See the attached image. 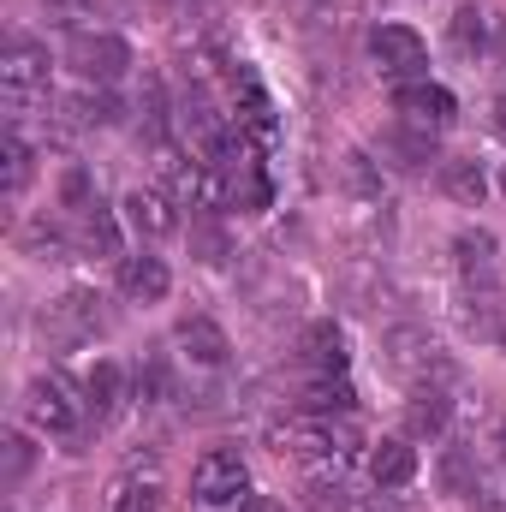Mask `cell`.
Masks as SVG:
<instances>
[{
	"label": "cell",
	"mask_w": 506,
	"mask_h": 512,
	"mask_svg": "<svg viewBox=\"0 0 506 512\" xmlns=\"http://www.w3.org/2000/svg\"><path fill=\"white\" fill-rule=\"evenodd\" d=\"M191 501H197L203 512H245L256 501L245 459H239V453H227V447L203 453V459H197V471H191Z\"/></svg>",
	"instance_id": "6da1fadb"
},
{
	"label": "cell",
	"mask_w": 506,
	"mask_h": 512,
	"mask_svg": "<svg viewBox=\"0 0 506 512\" xmlns=\"http://www.w3.org/2000/svg\"><path fill=\"white\" fill-rule=\"evenodd\" d=\"M66 66H72L84 84L114 90L131 72V42L114 36V30H72V36H66Z\"/></svg>",
	"instance_id": "7a4b0ae2"
},
{
	"label": "cell",
	"mask_w": 506,
	"mask_h": 512,
	"mask_svg": "<svg viewBox=\"0 0 506 512\" xmlns=\"http://www.w3.org/2000/svg\"><path fill=\"white\" fill-rule=\"evenodd\" d=\"M36 328H42V340L48 346H84V340H96L102 328H108V316H102V298L96 292H60V298H48L42 304V316H36Z\"/></svg>",
	"instance_id": "3957f363"
},
{
	"label": "cell",
	"mask_w": 506,
	"mask_h": 512,
	"mask_svg": "<svg viewBox=\"0 0 506 512\" xmlns=\"http://www.w3.org/2000/svg\"><path fill=\"white\" fill-rule=\"evenodd\" d=\"M381 370L405 376V382H429V376H447V358H441V340L417 322H399L381 334Z\"/></svg>",
	"instance_id": "277c9868"
},
{
	"label": "cell",
	"mask_w": 506,
	"mask_h": 512,
	"mask_svg": "<svg viewBox=\"0 0 506 512\" xmlns=\"http://www.w3.org/2000/svg\"><path fill=\"white\" fill-rule=\"evenodd\" d=\"M0 90H6V108L24 114L30 102L48 96V48L30 42V36H12L6 54H0Z\"/></svg>",
	"instance_id": "5b68a950"
},
{
	"label": "cell",
	"mask_w": 506,
	"mask_h": 512,
	"mask_svg": "<svg viewBox=\"0 0 506 512\" xmlns=\"http://www.w3.org/2000/svg\"><path fill=\"white\" fill-rule=\"evenodd\" d=\"M84 411L90 405L60 382V376H36V382L24 387V423L42 429V435H78V417Z\"/></svg>",
	"instance_id": "8992f818"
},
{
	"label": "cell",
	"mask_w": 506,
	"mask_h": 512,
	"mask_svg": "<svg viewBox=\"0 0 506 512\" xmlns=\"http://www.w3.org/2000/svg\"><path fill=\"white\" fill-rule=\"evenodd\" d=\"M370 60H376L381 78H393V84H411V78L429 72V48H423V36L405 30V24H376V30H370Z\"/></svg>",
	"instance_id": "52a82bcc"
},
{
	"label": "cell",
	"mask_w": 506,
	"mask_h": 512,
	"mask_svg": "<svg viewBox=\"0 0 506 512\" xmlns=\"http://www.w3.org/2000/svg\"><path fill=\"white\" fill-rule=\"evenodd\" d=\"M393 114H399L405 126L447 131L459 120V102H453V90H441V84H429V78H411V84H393Z\"/></svg>",
	"instance_id": "ba28073f"
},
{
	"label": "cell",
	"mask_w": 506,
	"mask_h": 512,
	"mask_svg": "<svg viewBox=\"0 0 506 512\" xmlns=\"http://www.w3.org/2000/svg\"><path fill=\"white\" fill-rule=\"evenodd\" d=\"M126 227L137 233V239H173L179 233V203L161 191V185H137L126 197Z\"/></svg>",
	"instance_id": "9c48e42d"
},
{
	"label": "cell",
	"mask_w": 506,
	"mask_h": 512,
	"mask_svg": "<svg viewBox=\"0 0 506 512\" xmlns=\"http://www.w3.org/2000/svg\"><path fill=\"white\" fill-rule=\"evenodd\" d=\"M173 340H179V352H185L197 370H221V364L233 358V340H227V328H221V322H209V316H179Z\"/></svg>",
	"instance_id": "30bf717a"
},
{
	"label": "cell",
	"mask_w": 506,
	"mask_h": 512,
	"mask_svg": "<svg viewBox=\"0 0 506 512\" xmlns=\"http://www.w3.org/2000/svg\"><path fill=\"white\" fill-rule=\"evenodd\" d=\"M453 262H459V274L471 280V286H495L501 280V239L489 233V227H465L459 239H453Z\"/></svg>",
	"instance_id": "8fae6325"
},
{
	"label": "cell",
	"mask_w": 506,
	"mask_h": 512,
	"mask_svg": "<svg viewBox=\"0 0 506 512\" xmlns=\"http://www.w3.org/2000/svg\"><path fill=\"white\" fill-rule=\"evenodd\" d=\"M120 292H126L131 304H161V298L173 292V268L149 251L120 256Z\"/></svg>",
	"instance_id": "7c38bea8"
},
{
	"label": "cell",
	"mask_w": 506,
	"mask_h": 512,
	"mask_svg": "<svg viewBox=\"0 0 506 512\" xmlns=\"http://www.w3.org/2000/svg\"><path fill=\"white\" fill-rule=\"evenodd\" d=\"M298 364L310 376H346V334L334 322H310L298 334Z\"/></svg>",
	"instance_id": "4fadbf2b"
},
{
	"label": "cell",
	"mask_w": 506,
	"mask_h": 512,
	"mask_svg": "<svg viewBox=\"0 0 506 512\" xmlns=\"http://www.w3.org/2000/svg\"><path fill=\"white\" fill-rule=\"evenodd\" d=\"M381 161H393L399 173H423L429 161H441V149H435V131H423V126H387L381 131Z\"/></svg>",
	"instance_id": "5bb4252c"
},
{
	"label": "cell",
	"mask_w": 506,
	"mask_h": 512,
	"mask_svg": "<svg viewBox=\"0 0 506 512\" xmlns=\"http://www.w3.org/2000/svg\"><path fill=\"white\" fill-rule=\"evenodd\" d=\"M447 423H453V399L429 382L411 387V399H405V435L411 441H435V435H447Z\"/></svg>",
	"instance_id": "9a60e30c"
},
{
	"label": "cell",
	"mask_w": 506,
	"mask_h": 512,
	"mask_svg": "<svg viewBox=\"0 0 506 512\" xmlns=\"http://www.w3.org/2000/svg\"><path fill=\"white\" fill-rule=\"evenodd\" d=\"M161 495H167V483H161V471L149 465H131L120 471L114 483H108V512H161Z\"/></svg>",
	"instance_id": "2e32d148"
},
{
	"label": "cell",
	"mask_w": 506,
	"mask_h": 512,
	"mask_svg": "<svg viewBox=\"0 0 506 512\" xmlns=\"http://www.w3.org/2000/svg\"><path fill=\"white\" fill-rule=\"evenodd\" d=\"M459 328H465L471 340H483V346H506V304L495 298V286H489V292L471 286V298L459 304Z\"/></svg>",
	"instance_id": "e0dca14e"
},
{
	"label": "cell",
	"mask_w": 506,
	"mask_h": 512,
	"mask_svg": "<svg viewBox=\"0 0 506 512\" xmlns=\"http://www.w3.org/2000/svg\"><path fill=\"white\" fill-rule=\"evenodd\" d=\"M72 251L78 256H120V221L102 203H90L84 215H72Z\"/></svg>",
	"instance_id": "ac0fdd59"
},
{
	"label": "cell",
	"mask_w": 506,
	"mask_h": 512,
	"mask_svg": "<svg viewBox=\"0 0 506 512\" xmlns=\"http://www.w3.org/2000/svg\"><path fill=\"white\" fill-rule=\"evenodd\" d=\"M352 405H358V393L346 376H310L304 393L292 399V411H310V417H346Z\"/></svg>",
	"instance_id": "d6986e66"
},
{
	"label": "cell",
	"mask_w": 506,
	"mask_h": 512,
	"mask_svg": "<svg viewBox=\"0 0 506 512\" xmlns=\"http://www.w3.org/2000/svg\"><path fill=\"white\" fill-rule=\"evenodd\" d=\"M120 399H126V370H120L114 358L90 364V376H84V405H90V417L108 423V417L120 411Z\"/></svg>",
	"instance_id": "ffe728a7"
},
{
	"label": "cell",
	"mask_w": 506,
	"mask_h": 512,
	"mask_svg": "<svg viewBox=\"0 0 506 512\" xmlns=\"http://www.w3.org/2000/svg\"><path fill=\"white\" fill-rule=\"evenodd\" d=\"M411 477H417L411 441H376V447H370V483H376V489H405Z\"/></svg>",
	"instance_id": "44dd1931"
},
{
	"label": "cell",
	"mask_w": 506,
	"mask_h": 512,
	"mask_svg": "<svg viewBox=\"0 0 506 512\" xmlns=\"http://www.w3.org/2000/svg\"><path fill=\"white\" fill-rule=\"evenodd\" d=\"M441 197L459 203V209H483L489 197V173L477 161H441Z\"/></svg>",
	"instance_id": "7402d4cb"
},
{
	"label": "cell",
	"mask_w": 506,
	"mask_h": 512,
	"mask_svg": "<svg viewBox=\"0 0 506 512\" xmlns=\"http://www.w3.org/2000/svg\"><path fill=\"white\" fill-rule=\"evenodd\" d=\"M120 114H126L120 96L102 90V84H84V90L66 102V120H72V126H120Z\"/></svg>",
	"instance_id": "603a6c76"
},
{
	"label": "cell",
	"mask_w": 506,
	"mask_h": 512,
	"mask_svg": "<svg viewBox=\"0 0 506 512\" xmlns=\"http://www.w3.org/2000/svg\"><path fill=\"white\" fill-rule=\"evenodd\" d=\"M447 48H453L459 60H477V54L489 48V24H483L477 6H459V12L447 18Z\"/></svg>",
	"instance_id": "cb8c5ba5"
},
{
	"label": "cell",
	"mask_w": 506,
	"mask_h": 512,
	"mask_svg": "<svg viewBox=\"0 0 506 512\" xmlns=\"http://www.w3.org/2000/svg\"><path fill=\"white\" fill-rule=\"evenodd\" d=\"M334 167H340V185H346L358 203H381V167L364 155V149H346Z\"/></svg>",
	"instance_id": "d4e9b609"
},
{
	"label": "cell",
	"mask_w": 506,
	"mask_h": 512,
	"mask_svg": "<svg viewBox=\"0 0 506 512\" xmlns=\"http://www.w3.org/2000/svg\"><path fill=\"white\" fill-rule=\"evenodd\" d=\"M191 256L209 262V268H221V262L233 256V239H227V227L215 221V209H203V215L191 221Z\"/></svg>",
	"instance_id": "484cf974"
},
{
	"label": "cell",
	"mask_w": 506,
	"mask_h": 512,
	"mask_svg": "<svg viewBox=\"0 0 506 512\" xmlns=\"http://www.w3.org/2000/svg\"><path fill=\"white\" fill-rule=\"evenodd\" d=\"M30 173H36V149L18 131H6V197H24L30 191Z\"/></svg>",
	"instance_id": "4316f807"
},
{
	"label": "cell",
	"mask_w": 506,
	"mask_h": 512,
	"mask_svg": "<svg viewBox=\"0 0 506 512\" xmlns=\"http://www.w3.org/2000/svg\"><path fill=\"white\" fill-rule=\"evenodd\" d=\"M441 489H447V495H477V489H483V477H477V465H471L465 447H447V453H441Z\"/></svg>",
	"instance_id": "83f0119b"
},
{
	"label": "cell",
	"mask_w": 506,
	"mask_h": 512,
	"mask_svg": "<svg viewBox=\"0 0 506 512\" xmlns=\"http://www.w3.org/2000/svg\"><path fill=\"white\" fill-rule=\"evenodd\" d=\"M304 512H358L352 507L346 477H310V501H304Z\"/></svg>",
	"instance_id": "f1b7e54d"
},
{
	"label": "cell",
	"mask_w": 506,
	"mask_h": 512,
	"mask_svg": "<svg viewBox=\"0 0 506 512\" xmlns=\"http://www.w3.org/2000/svg\"><path fill=\"white\" fill-rule=\"evenodd\" d=\"M24 251L42 256V262H54V251H72V233H60V227L36 221V227H24Z\"/></svg>",
	"instance_id": "f546056e"
},
{
	"label": "cell",
	"mask_w": 506,
	"mask_h": 512,
	"mask_svg": "<svg viewBox=\"0 0 506 512\" xmlns=\"http://www.w3.org/2000/svg\"><path fill=\"white\" fill-rule=\"evenodd\" d=\"M30 465H36L30 435H6V489H18V483L30 477Z\"/></svg>",
	"instance_id": "4dcf8cb0"
},
{
	"label": "cell",
	"mask_w": 506,
	"mask_h": 512,
	"mask_svg": "<svg viewBox=\"0 0 506 512\" xmlns=\"http://www.w3.org/2000/svg\"><path fill=\"white\" fill-rule=\"evenodd\" d=\"M60 203H66V215H84L96 197H90V173L84 167H66V179H60Z\"/></svg>",
	"instance_id": "1f68e13d"
},
{
	"label": "cell",
	"mask_w": 506,
	"mask_h": 512,
	"mask_svg": "<svg viewBox=\"0 0 506 512\" xmlns=\"http://www.w3.org/2000/svg\"><path fill=\"white\" fill-rule=\"evenodd\" d=\"M137 399L143 405H155V399H167V370L149 358V364H137Z\"/></svg>",
	"instance_id": "d6a6232c"
},
{
	"label": "cell",
	"mask_w": 506,
	"mask_h": 512,
	"mask_svg": "<svg viewBox=\"0 0 506 512\" xmlns=\"http://www.w3.org/2000/svg\"><path fill=\"white\" fill-rule=\"evenodd\" d=\"M364 512H423V507H417L411 495H399V489H381V495H376Z\"/></svg>",
	"instance_id": "836d02e7"
},
{
	"label": "cell",
	"mask_w": 506,
	"mask_h": 512,
	"mask_svg": "<svg viewBox=\"0 0 506 512\" xmlns=\"http://www.w3.org/2000/svg\"><path fill=\"white\" fill-rule=\"evenodd\" d=\"M245 512H286V507H280V501H268V495H256V501H251Z\"/></svg>",
	"instance_id": "e575fe53"
},
{
	"label": "cell",
	"mask_w": 506,
	"mask_h": 512,
	"mask_svg": "<svg viewBox=\"0 0 506 512\" xmlns=\"http://www.w3.org/2000/svg\"><path fill=\"white\" fill-rule=\"evenodd\" d=\"M495 54H501V60H506V18H501V24H495Z\"/></svg>",
	"instance_id": "d590c367"
},
{
	"label": "cell",
	"mask_w": 506,
	"mask_h": 512,
	"mask_svg": "<svg viewBox=\"0 0 506 512\" xmlns=\"http://www.w3.org/2000/svg\"><path fill=\"white\" fill-rule=\"evenodd\" d=\"M495 126L506 131V90H501V96H495Z\"/></svg>",
	"instance_id": "8d00e7d4"
},
{
	"label": "cell",
	"mask_w": 506,
	"mask_h": 512,
	"mask_svg": "<svg viewBox=\"0 0 506 512\" xmlns=\"http://www.w3.org/2000/svg\"><path fill=\"white\" fill-rule=\"evenodd\" d=\"M501 453H506V423H501Z\"/></svg>",
	"instance_id": "74e56055"
},
{
	"label": "cell",
	"mask_w": 506,
	"mask_h": 512,
	"mask_svg": "<svg viewBox=\"0 0 506 512\" xmlns=\"http://www.w3.org/2000/svg\"><path fill=\"white\" fill-rule=\"evenodd\" d=\"M501 191H506V173H501Z\"/></svg>",
	"instance_id": "f35d334b"
}]
</instances>
